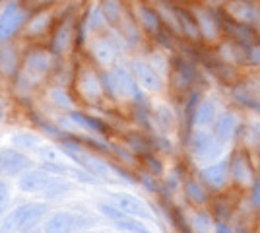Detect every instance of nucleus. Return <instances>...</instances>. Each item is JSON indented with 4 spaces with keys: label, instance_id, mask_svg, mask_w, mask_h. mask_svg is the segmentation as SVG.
<instances>
[{
    "label": "nucleus",
    "instance_id": "obj_1",
    "mask_svg": "<svg viewBox=\"0 0 260 233\" xmlns=\"http://www.w3.org/2000/svg\"><path fill=\"white\" fill-rule=\"evenodd\" d=\"M54 179L47 177V175H41V173H29L20 181V187L23 190H29V192H43V190H49L53 187Z\"/></svg>",
    "mask_w": 260,
    "mask_h": 233
},
{
    "label": "nucleus",
    "instance_id": "obj_4",
    "mask_svg": "<svg viewBox=\"0 0 260 233\" xmlns=\"http://www.w3.org/2000/svg\"><path fill=\"white\" fill-rule=\"evenodd\" d=\"M115 202L119 204L122 210H126V212H142L140 202L134 200L132 196H128V194H117V196H115Z\"/></svg>",
    "mask_w": 260,
    "mask_h": 233
},
{
    "label": "nucleus",
    "instance_id": "obj_5",
    "mask_svg": "<svg viewBox=\"0 0 260 233\" xmlns=\"http://www.w3.org/2000/svg\"><path fill=\"white\" fill-rule=\"evenodd\" d=\"M6 202H8V189L0 183V214L4 210V206H6Z\"/></svg>",
    "mask_w": 260,
    "mask_h": 233
},
{
    "label": "nucleus",
    "instance_id": "obj_6",
    "mask_svg": "<svg viewBox=\"0 0 260 233\" xmlns=\"http://www.w3.org/2000/svg\"><path fill=\"white\" fill-rule=\"evenodd\" d=\"M188 190H192V192H194V194H190V198L192 200H198V202L202 200V190L198 189V187L194 189V185H188Z\"/></svg>",
    "mask_w": 260,
    "mask_h": 233
},
{
    "label": "nucleus",
    "instance_id": "obj_2",
    "mask_svg": "<svg viewBox=\"0 0 260 233\" xmlns=\"http://www.w3.org/2000/svg\"><path fill=\"white\" fill-rule=\"evenodd\" d=\"M70 223H72V218H70V216H66V214H58L56 218L51 220L47 233H68L70 231Z\"/></svg>",
    "mask_w": 260,
    "mask_h": 233
},
{
    "label": "nucleus",
    "instance_id": "obj_3",
    "mask_svg": "<svg viewBox=\"0 0 260 233\" xmlns=\"http://www.w3.org/2000/svg\"><path fill=\"white\" fill-rule=\"evenodd\" d=\"M204 177L212 185H221L223 179H225V163H217V165L208 167L206 171H204Z\"/></svg>",
    "mask_w": 260,
    "mask_h": 233
}]
</instances>
